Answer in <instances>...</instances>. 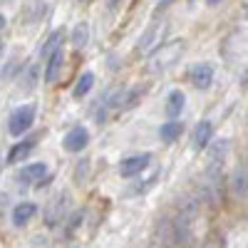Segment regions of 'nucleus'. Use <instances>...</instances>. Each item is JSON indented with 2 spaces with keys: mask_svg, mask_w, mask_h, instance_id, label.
<instances>
[{
  "mask_svg": "<svg viewBox=\"0 0 248 248\" xmlns=\"http://www.w3.org/2000/svg\"><path fill=\"white\" fill-rule=\"evenodd\" d=\"M209 5H218V3H223V0H206Z\"/></svg>",
  "mask_w": 248,
  "mask_h": 248,
  "instance_id": "5701e85b",
  "label": "nucleus"
},
{
  "mask_svg": "<svg viewBox=\"0 0 248 248\" xmlns=\"http://www.w3.org/2000/svg\"><path fill=\"white\" fill-rule=\"evenodd\" d=\"M35 72H37V70H35V67H30V70H28V75H25V79H28V82H25V92H30V90L35 87Z\"/></svg>",
  "mask_w": 248,
  "mask_h": 248,
  "instance_id": "aec40b11",
  "label": "nucleus"
},
{
  "mask_svg": "<svg viewBox=\"0 0 248 248\" xmlns=\"http://www.w3.org/2000/svg\"><path fill=\"white\" fill-rule=\"evenodd\" d=\"M119 3H122V0H109V10H114V8H117Z\"/></svg>",
  "mask_w": 248,
  "mask_h": 248,
  "instance_id": "412c9836",
  "label": "nucleus"
},
{
  "mask_svg": "<svg viewBox=\"0 0 248 248\" xmlns=\"http://www.w3.org/2000/svg\"><path fill=\"white\" fill-rule=\"evenodd\" d=\"M90 144V132L87 127H75L67 132V137L62 139V147H65V152H72V154H79L82 149H85Z\"/></svg>",
  "mask_w": 248,
  "mask_h": 248,
  "instance_id": "20e7f679",
  "label": "nucleus"
},
{
  "mask_svg": "<svg viewBox=\"0 0 248 248\" xmlns=\"http://www.w3.org/2000/svg\"><path fill=\"white\" fill-rule=\"evenodd\" d=\"M3 28H5V15L0 13V30H3Z\"/></svg>",
  "mask_w": 248,
  "mask_h": 248,
  "instance_id": "4be33fe9",
  "label": "nucleus"
},
{
  "mask_svg": "<svg viewBox=\"0 0 248 248\" xmlns=\"http://www.w3.org/2000/svg\"><path fill=\"white\" fill-rule=\"evenodd\" d=\"M32 122H35V105H23V107H17L10 114L8 129H10L13 137H20V134H25L32 127Z\"/></svg>",
  "mask_w": 248,
  "mask_h": 248,
  "instance_id": "f03ea898",
  "label": "nucleus"
},
{
  "mask_svg": "<svg viewBox=\"0 0 248 248\" xmlns=\"http://www.w3.org/2000/svg\"><path fill=\"white\" fill-rule=\"evenodd\" d=\"M184 40H174V43H169V45H161L152 57H149V72H167L169 67H174L176 65V60L181 57V52H184Z\"/></svg>",
  "mask_w": 248,
  "mask_h": 248,
  "instance_id": "f257e3e1",
  "label": "nucleus"
},
{
  "mask_svg": "<svg viewBox=\"0 0 248 248\" xmlns=\"http://www.w3.org/2000/svg\"><path fill=\"white\" fill-rule=\"evenodd\" d=\"M184 107H186V94L181 90H174L167 97V117L169 119H179V114L184 112Z\"/></svg>",
  "mask_w": 248,
  "mask_h": 248,
  "instance_id": "9d476101",
  "label": "nucleus"
},
{
  "mask_svg": "<svg viewBox=\"0 0 248 248\" xmlns=\"http://www.w3.org/2000/svg\"><path fill=\"white\" fill-rule=\"evenodd\" d=\"M45 174H47V167H45L43 161L28 164V167L20 169V174H17V184H23V186H28V184H40V179H43Z\"/></svg>",
  "mask_w": 248,
  "mask_h": 248,
  "instance_id": "423d86ee",
  "label": "nucleus"
},
{
  "mask_svg": "<svg viewBox=\"0 0 248 248\" xmlns=\"http://www.w3.org/2000/svg\"><path fill=\"white\" fill-rule=\"evenodd\" d=\"M0 52H3V40H0Z\"/></svg>",
  "mask_w": 248,
  "mask_h": 248,
  "instance_id": "b1692460",
  "label": "nucleus"
},
{
  "mask_svg": "<svg viewBox=\"0 0 248 248\" xmlns=\"http://www.w3.org/2000/svg\"><path fill=\"white\" fill-rule=\"evenodd\" d=\"M141 94H144V87H141V90H139V87H134V90L127 94V105H124V107H134L137 102L141 99Z\"/></svg>",
  "mask_w": 248,
  "mask_h": 248,
  "instance_id": "6ab92c4d",
  "label": "nucleus"
},
{
  "mask_svg": "<svg viewBox=\"0 0 248 248\" xmlns=\"http://www.w3.org/2000/svg\"><path fill=\"white\" fill-rule=\"evenodd\" d=\"M67 40V32H65V28H60V30H55L50 37H47V43L43 45V50H40V55L43 57H50L55 50H60L62 47V43Z\"/></svg>",
  "mask_w": 248,
  "mask_h": 248,
  "instance_id": "ddd939ff",
  "label": "nucleus"
},
{
  "mask_svg": "<svg viewBox=\"0 0 248 248\" xmlns=\"http://www.w3.org/2000/svg\"><path fill=\"white\" fill-rule=\"evenodd\" d=\"M32 149H35V139H25V141L15 144V147L8 152V164H17L20 159H28Z\"/></svg>",
  "mask_w": 248,
  "mask_h": 248,
  "instance_id": "f8f14e48",
  "label": "nucleus"
},
{
  "mask_svg": "<svg viewBox=\"0 0 248 248\" xmlns=\"http://www.w3.org/2000/svg\"><path fill=\"white\" fill-rule=\"evenodd\" d=\"M35 214H37V206L30 203V201H23V203L15 206V211H13V223H15V226H25L30 218H35Z\"/></svg>",
  "mask_w": 248,
  "mask_h": 248,
  "instance_id": "9b49d317",
  "label": "nucleus"
},
{
  "mask_svg": "<svg viewBox=\"0 0 248 248\" xmlns=\"http://www.w3.org/2000/svg\"><path fill=\"white\" fill-rule=\"evenodd\" d=\"M211 139H214V124L211 122H199L196 129H194V149L196 152L206 149L211 144Z\"/></svg>",
  "mask_w": 248,
  "mask_h": 248,
  "instance_id": "6e6552de",
  "label": "nucleus"
},
{
  "mask_svg": "<svg viewBox=\"0 0 248 248\" xmlns=\"http://www.w3.org/2000/svg\"><path fill=\"white\" fill-rule=\"evenodd\" d=\"M67 206H70V196H67V194L55 196L52 203H50V209H47V223H50V226H57V223L62 221V216L67 214Z\"/></svg>",
  "mask_w": 248,
  "mask_h": 248,
  "instance_id": "0eeeda50",
  "label": "nucleus"
},
{
  "mask_svg": "<svg viewBox=\"0 0 248 248\" xmlns=\"http://www.w3.org/2000/svg\"><path fill=\"white\" fill-rule=\"evenodd\" d=\"M79 3H90V0H79Z\"/></svg>",
  "mask_w": 248,
  "mask_h": 248,
  "instance_id": "393cba45",
  "label": "nucleus"
},
{
  "mask_svg": "<svg viewBox=\"0 0 248 248\" xmlns=\"http://www.w3.org/2000/svg\"><path fill=\"white\" fill-rule=\"evenodd\" d=\"M181 132H184V127H181L179 119H169V122H164L161 127H159V137L164 141H176L181 137Z\"/></svg>",
  "mask_w": 248,
  "mask_h": 248,
  "instance_id": "4468645a",
  "label": "nucleus"
},
{
  "mask_svg": "<svg viewBox=\"0 0 248 248\" xmlns=\"http://www.w3.org/2000/svg\"><path fill=\"white\" fill-rule=\"evenodd\" d=\"M189 79H191V85L196 90H209L211 82H214V67L209 65V62H199V65L191 67Z\"/></svg>",
  "mask_w": 248,
  "mask_h": 248,
  "instance_id": "39448f33",
  "label": "nucleus"
},
{
  "mask_svg": "<svg viewBox=\"0 0 248 248\" xmlns=\"http://www.w3.org/2000/svg\"><path fill=\"white\" fill-rule=\"evenodd\" d=\"M92 87H94V75H92V72H85V75H82V77L77 79V85H75L72 94L79 99V97H85V94H87Z\"/></svg>",
  "mask_w": 248,
  "mask_h": 248,
  "instance_id": "dca6fc26",
  "label": "nucleus"
},
{
  "mask_svg": "<svg viewBox=\"0 0 248 248\" xmlns=\"http://www.w3.org/2000/svg\"><path fill=\"white\" fill-rule=\"evenodd\" d=\"M17 67H20V60H17V57H13V60L8 62V65H5V70H3V75H0V77H3V79H13V77H15V72H17Z\"/></svg>",
  "mask_w": 248,
  "mask_h": 248,
  "instance_id": "a211bd4d",
  "label": "nucleus"
},
{
  "mask_svg": "<svg viewBox=\"0 0 248 248\" xmlns=\"http://www.w3.org/2000/svg\"><path fill=\"white\" fill-rule=\"evenodd\" d=\"M149 161H152V154H137V156L124 159V161L119 164V176L134 179V176H139L144 169L149 167Z\"/></svg>",
  "mask_w": 248,
  "mask_h": 248,
  "instance_id": "7ed1b4c3",
  "label": "nucleus"
},
{
  "mask_svg": "<svg viewBox=\"0 0 248 248\" xmlns=\"http://www.w3.org/2000/svg\"><path fill=\"white\" fill-rule=\"evenodd\" d=\"M62 67H65V55H62V50H55L47 60V70H45V82H57L60 75H62Z\"/></svg>",
  "mask_w": 248,
  "mask_h": 248,
  "instance_id": "1a4fd4ad",
  "label": "nucleus"
},
{
  "mask_svg": "<svg viewBox=\"0 0 248 248\" xmlns=\"http://www.w3.org/2000/svg\"><path fill=\"white\" fill-rule=\"evenodd\" d=\"M233 191L243 199L246 196V167L241 164V167L236 169V174H233Z\"/></svg>",
  "mask_w": 248,
  "mask_h": 248,
  "instance_id": "f3484780",
  "label": "nucleus"
},
{
  "mask_svg": "<svg viewBox=\"0 0 248 248\" xmlns=\"http://www.w3.org/2000/svg\"><path fill=\"white\" fill-rule=\"evenodd\" d=\"M72 45L77 47V50H85L87 47V43H90V25L87 23H77L75 28H72Z\"/></svg>",
  "mask_w": 248,
  "mask_h": 248,
  "instance_id": "2eb2a0df",
  "label": "nucleus"
}]
</instances>
